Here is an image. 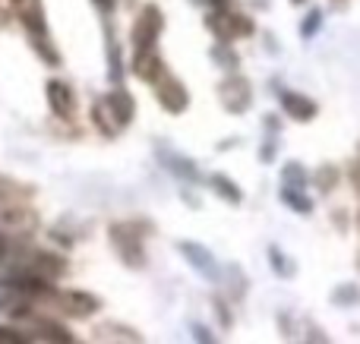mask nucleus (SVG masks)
Wrapping results in <instances>:
<instances>
[{"mask_svg": "<svg viewBox=\"0 0 360 344\" xmlns=\"http://www.w3.org/2000/svg\"><path fill=\"white\" fill-rule=\"evenodd\" d=\"M133 117V98L127 92H108L95 105V124L105 136H117Z\"/></svg>", "mask_w": 360, "mask_h": 344, "instance_id": "obj_1", "label": "nucleus"}, {"mask_svg": "<svg viewBox=\"0 0 360 344\" xmlns=\"http://www.w3.org/2000/svg\"><path fill=\"white\" fill-rule=\"evenodd\" d=\"M13 10H16V16L22 19L25 29L32 32L38 54H41L48 63H57V51H51V48H48V25H44L41 0H13Z\"/></svg>", "mask_w": 360, "mask_h": 344, "instance_id": "obj_2", "label": "nucleus"}, {"mask_svg": "<svg viewBox=\"0 0 360 344\" xmlns=\"http://www.w3.org/2000/svg\"><path fill=\"white\" fill-rule=\"evenodd\" d=\"M212 4H215L218 10L212 13L205 22H209V29L215 32V38H221V41H234V38H243V35H250V32H253V22H250L247 16L231 13L228 0H212Z\"/></svg>", "mask_w": 360, "mask_h": 344, "instance_id": "obj_3", "label": "nucleus"}, {"mask_svg": "<svg viewBox=\"0 0 360 344\" xmlns=\"http://www.w3.org/2000/svg\"><path fill=\"white\" fill-rule=\"evenodd\" d=\"M111 244L117 246L120 259H124L127 265H133V269H143V265H146L143 244H139L136 227H133V225H114L111 227Z\"/></svg>", "mask_w": 360, "mask_h": 344, "instance_id": "obj_4", "label": "nucleus"}, {"mask_svg": "<svg viewBox=\"0 0 360 344\" xmlns=\"http://www.w3.org/2000/svg\"><path fill=\"white\" fill-rule=\"evenodd\" d=\"M162 10L158 6H146L143 13H139L136 25H133V48L136 51H149L152 44H155L158 32H162Z\"/></svg>", "mask_w": 360, "mask_h": 344, "instance_id": "obj_5", "label": "nucleus"}, {"mask_svg": "<svg viewBox=\"0 0 360 344\" xmlns=\"http://www.w3.org/2000/svg\"><path fill=\"white\" fill-rule=\"evenodd\" d=\"M218 92H221L224 107L234 111V114H243L250 107V101H253V86H250L243 76H231V79H224Z\"/></svg>", "mask_w": 360, "mask_h": 344, "instance_id": "obj_6", "label": "nucleus"}, {"mask_svg": "<svg viewBox=\"0 0 360 344\" xmlns=\"http://www.w3.org/2000/svg\"><path fill=\"white\" fill-rule=\"evenodd\" d=\"M155 95H158V101H162L165 111H171V114H180L186 107V88H184V82L174 79L171 73H165L162 79L155 82Z\"/></svg>", "mask_w": 360, "mask_h": 344, "instance_id": "obj_7", "label": "nucleus"}, {"mask_svg": "<svg viewBox=\"0 0 360 344\" xmlns=\"http://www.w3.org/2000/svg\"><path fill=\"white\" fill-rule=\"evenodd\" d=\"M51 300L67 316H92L98 310V300L92 294H82V291H60V294H51Z\"/></svg>", "mask_w": 360, "mask_h": 344, "instance_id": "obj_8", "label": "nucleus"}, {"mask_svg": "<svg viewBox=\"0 0 360 344\" xmlns=\"http://www.w3.org/2000/svg\"><path fill=\"white\" fill-rule=\"evenodd\" d=\"M48 101H51V107H54L57 117L73 120V114H76V95H73V88H70L67 82L51 79L48 82Z\"/></svg>", "mask_w": 360, "mask_h": 344, "instance_id": "obj_9", "label": "nucleus"}, {"mask_svg": "<svg viewBox=\"0 0 360 344\" xmlns=\"http://www.w3.org/2000/svg\"><path fill=\"white\" fill-rule=\"evenodd\" d=\"M133 70H136V76L139 79H146V82H158L165 73H168L165 63L152 54V48L149 51H136V57H133Z\"/></svg>", "mask_w": 360, "mask_h": 344, "instance_id": "obj_10", "label": "nucleus"}, {"mask_svg": "<svg viewBox=\"0 0 360 344\" xmlns=\"http://www.w3.org/2000/svg\"><path fill=\"white\" fill-rule=\"evenodd\" d=\"M281 107H285L294 120H310L313 114H316V105H313L307 95H294V92H281Z\"/></svg>", "mask_w": 360, "mask_h": 344, "instance_id": "obj_11", "label": "nucleus"}, {"mask_svg": "<svg viewBox=\"0 0 360 344\" xmlns=\"http://www.w3.org/2000/svg\"><path fill=\"white\" fill-rule=\"evenodd\" d=\"M180 250L186 253V259H190L196 269H202V275H215V263H212L209 253L196 250V244H180Z\"/></svg>", "mask_w": 360, "mask_h": 344, "instance_id": "obj_12", "label": "nucleus"}, {"mask_svg": "<svg viewBox=\"0 0 360 344\" xmlns=\"http://www.w3.org/2000/svg\"><path fill=\"white\" fill-rule=\"evenodd\" d=\"M212 187L218 190V193L224 196V199H231V202H240V190L234 187V183H228L224 177H212Z\"/></svg>", "mask_w": 360, "mask_h": 344, "instance_id": "obj_13", "label": "nucleus"}, {"mask_svg": "<svg viewBox=\"0 0 360 344\" xmlns=\"http://www.w3.org/2000/svg\"><path fill=\"white\" fill-rule=\"evenodd\" d=\"M281 199H285L291 209H297V212H310V199H300V193L297 190H291V187L281 190Z\"/></svg>", "mask_w": 360, "mask_h": 344, "instance_id": "obj_14", "label": "nucleus"}, {"mask_svg": "<svg viewBox=\"0 0 360 344\" xmlns=\"http://www.w3.org/2000/svg\"><path fill=\"white\" fill-rule=\"evenodd\" d=\"M329 183H335V168H323L319 174V190H329Z\"/></svg>", "mask_w": 360, "mask_h": 344, "instance_id": "obj_15", "label": "nucleus"}, {"mask_svg": "<svg viewBox=\"0 0 360 344\" xmlns=\"http://www.w3.org/2000/svg\"><path fill=\"white\" fill-rule=\"evenodd\" d=\"M319 25V13H310V22H304V35H313Z\"/></svg>", "mask_w": 360, "mask_h": 344, "instance_id": "obj_16", "label": "nucleus"}, {"mask_svg": "<svg viewBox=\"0 0 360 344\" xmlns=\"http://www.w3.org/2000/svg\"><path fill=\"white\" fill-rule=\"evenodd\" d=\"M0 25H4V10H0Z\"/></svg>", "mask_w": 360, "mask_h": 344, "instance_id": "obj_17", "label": "nucleus"}, {"mask_svg": "<svg viewBox=\"0 0 360 344\" xmlns=\"http://www.w3.org/2000/svg\"><path fill=\"white\" fill-rule=\"evenodd\" d=\"M297 4H304V0H297Z\"/></svg>", "mask_w": 360, "mask_h": 344, "instance_id": "obj_18", "label": "nucleus"}]
</instances>
